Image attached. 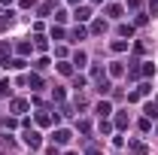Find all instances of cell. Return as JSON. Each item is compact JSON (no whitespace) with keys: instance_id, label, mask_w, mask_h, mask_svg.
Segmentation results:
<instances>
[{"instance_id":"9c48e42d","label":"cell","mask_w":158,"mask_h":155,"mask_svg":"<svg viewBox=\"0 0 158 155\" xmlns=\"http://www.w3.org/2000/svg\"><path fill=\"white\" fill-rule=\"evenodd\" d=\"M143 73H146V76H155V73H158V67L152 64V61H146V67H143Z\"/></svg>"},{"instance_id":"5b68a950","label":"cell","mask_w":158,"mask_h":155,"mask_svg":"<svg viewBox=\"0 0 158 155\" xmlns=\"http://www.w3.org/2000/svg\"><path fill=\"white\" fill-rule=\"evenodd\" d=\"M88 19H91V9H88V6L79 9V6H76V21H88Z\"/></svg>"},{"instance_id":"3957f363","label":"cell","mask_w":158,"mask_h":155,"mask_svg":"<svg viewBox=\"0 0 158 155\" xmlns=\"http://www.w3.org/2000/svg\"><path fill=\"white\" fill-rule=\"evenodd\" d=\"M94 113H98V116H103V119H106V116H110V113H113V107H110V100H100L98 107H94Z\"/></svg>"},{"instance_id":"2e32d148","label":"cell","mask_w":158,"mask_h":155,"mask_svg":"<svg viewBox=\"0 0 158 155\" xmlns=\"http://www.w3.org/2000/svg\"><path fill=\"white\" fill-rule=\"evenodd\" d=\"M0 94H9V79H0Z\"/></svg>"},{"instance_id":"52a82bcc","label":"cell","mask_w":158,"mask_h":155,"mask_svg":"<svg viewBox=\"0 0 158 155\" xmlns=\"http://www.w3.org/2000/svg\"><path fill=\"white\" fill-rule=\"evenodd\" d=\"M6 67H9V70H21L24 61H21V58H12V61H6Z\"/></svg>"},{"instance_id":"7a4b0ae2","label":"cell","mask_w":158,"mask_h":155,"mask_svg":"<svg viewBox=\"0 0 158 155\" xmlns=\"http://www.w3.org/2000/svg\"><path fill=\"white\" fill-rule=\"evenodd\" d=\"M24 143H27V146H34V149H37L40 143H43V140H40V131H24Z\"/></svg>"},{"instance_id":"d6986e66","label":"cell","mask_w":158,"mask_h":155,"mask_svg":"<svg viewBox=\"0 0 158 155\" xmlns=\"http://www.w3.org/2000/svg\"><path fill=\"white\" fill-rule=\"evenodd\" d=\"M0 3H3V6H6V3H12V0H0Z\"/></svg>"},{"instance_id":"ac0fdd59","label":"cell","mask_w":158,"mask_h":155,"mask_svg":"<svg viewBox=\"0 0 158 155\" xmlns=\"http://www.w3.org/2000/svg\"><path fill=\"white\" fill-rule=\"evenodd\" d=\"M85 155H100V152H98V149H88V152H85Z\"/></svg>"},{"instance_id":"7c38bea8","label":"cell","mask_w":158,"mask_h":155,"mask_svg":"<svg viewBox=\"0 0 158 155\" xmlns=\"http://www.w3.org/2000/svg\"><path fill=\"white\" fill-rule=\"evenodd\" d=\"M128 146H131V149H134V152H137V155H143V152H146V146H143V143H137V140H131Z\"/></svg>"},{"instance_id":"8992f818","label":"cell","mask_w":158,"mask_h":155,"mask_svg":"<svg viewBox=\"0 0 158 155\" xmlns=\"http://www.w3.org/2000/svg\"><path fill=\"white\" fill-rule=\"evenodd\" d=\"M73 64H76V67H85V64H88V55H85V52H76V55H73Z\"/></svg>"},{"instance_id":"6da1fadb","label":"cell","mask_w":158,"mask_h":155,"mask_svg":"<svg viewBox=\"0 0 158 155\" xmlns=\"http://www.w3.org/2000/svg\"><path fill=\"white\" fill-rule=\"evenodd\" d=\"M70 131H67V128H58V131H55V134H52V140H55V143H58V146H64V143H70Z\"/></svg>"},{"instance_id":"e0dca14e","label":"cell","mask_w":158,"mask_h":155,"mask_svg":"<svg viewBox=\"0 0 158 155\" xmlns=\"http://www.w3.org/2000/svg\"><path fill=\"white\" fill-rule=\"evenodd\" d=\"M27 82H31V88H40V85H43V79H40V76H31Z\"/></svg>"},{"instance_id":"5bb4252c","label":"cell","mask_w":158,"mask_h":155,"mask_svg":"<svg viewBox=\"0 0 158 155\" xmlns=\"http://www.w3.org/2000/svg\"><path fill=\"white\" fill-rule=\"evenodd\" d=\"M118 34H122V37H131V34H134V27H131V24H122V27H118Z\"/></svg>"},{"instance_id":"ffe728a7","label":"cell","mask_w":158,"mask_h":155,"mask_svg":"<svg viewBox=\"0 0 158 155\" xmlns=\"http://www.w3.org/2000/svg\"><path fill=\"white\" fill-rule=\"evenodd\" d=\"M67 3H79V0H67Z\"/></svg>"},{"instance_id":"9a60e30c","label":"cell","mask_w":158,"mask_h":155,"mask_svg":"<svg viewBox=\"0 0 158 155\" xmlns=\"http://www.w3.org/2000/svg\"><path fill=\"white\" fill-rule=\"evenodd\" d=\"M98 131H100V134H110V131H113V125H110V122H100Z\"/></svg>"},{"instance_id":"277c9868","label":"cell","mask_w":158,"mask_h":155,"mask_svg":"<svg viewBox=\"0 0 158 155\" xmlns=\"http://www.w3.org/2000/svg\"><path fill=\"white\" fill-rule=\"evenodd\" d=\"M37 122H40V125H55L58 119H52L49 113H43V110H40V113H37Z\"/></svg>"},{"instance_id":"8fae6325","label":"cell","mask_w":158,"mask_h":155,"mask_svg":"<svg viewBox=\"0 0 158 155\" xmlns=\"http://www.w3.org/2000/svg\"><path fill=\"white\" fill-rule=\"evenodd\" d=\"M12 110H15V116H21V113L27 110V103H24V100H15V103H12Z\"/></svg>"},{"instance_id":"30bf717a","label":"cell","mask_w":158,"mask_h":155,"mask_svg":"<svg viewBox=\"0 0 158 155\" xmlns=\"http://www.w3.org/2000/svg\"><path fill=\"white\" fill-rule=\"evenodd\" d=\"M110 76H122V64H118V61L110 64Z\"/></svg>"},{"instance_id":"ba28073f","label":"cell","mask_w":158,"mask_h":155,"mask_svg":"<svg viewBox=\"0 0 158 155\" xmlns=\"http://www.w3.org/2000/svg\"><path fill=\"white\" fill-rule=\"evenodd\" d=\"M143 110H146V116H149V119H158V107H155V103H146Z\"/></svg>"},{"instance_id":"4fadbf2b","label":"cell","mask_w":158,"mask_h":155,"mask_svg":"<svg viewBox=\"0 0 158 155\" xmlns=\"http://www.w3.org/2000/svg\"><path fill=\"white\" fill-rule=\"evenodd\" d=\"M125 49H128V43H125V40H116V43H113V52H125Z\"/></svg>"}]
</instances>
